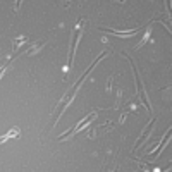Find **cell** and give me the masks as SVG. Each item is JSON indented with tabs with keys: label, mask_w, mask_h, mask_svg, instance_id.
<instances>
[{
	"label": "cell",
	"mask_w": 172,
	"mask_h": 172,
	"mask_svg": "<svg viewBox=\"0 0 172 172\" xmlns=\"http://www.w3.org/2000/svg\"><path fill=\"white\" fill-rule=\"evenodd\" d=\"M16 136H19V129H17V128L11 129V132H7V134H5V136H2V138H0V143L7 141L9 138H16Z\"/></svg>",
	"instance_id": "cell-1"
}]
</instances>
